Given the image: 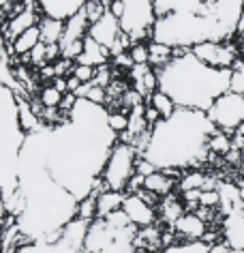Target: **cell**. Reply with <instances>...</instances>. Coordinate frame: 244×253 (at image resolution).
Segmentation results:
<instances>
[{
	"label": "cell",
	"instance_id": "1",
	"mask_svg": "<svg viewBox=\"0 0 244 253\" xmlns=\"http://www.w3.org/2000/svg\"><path fill=\"white\" fill-rule=\"evenodd\" d=\"M214 131L216 126L210 123L206 112L178 107L172 118L161 120L152 129L150 146L143 157H148L159 169L199 168L210 157L208 137Z\"/></svg>",
	"mask_w": 244,
	"mask_h": 253
},
{
	"label": "cell",
	"instance_id": "2",
	"mask_svg": "<svg viewBox=\"0 0 244 253\" xmlns=\"http://www.w3.org/2000/svg\"><path fill=\"white\" fill-rule=\"evenodd\" d=\"M234 84V71L212 69L193 52L172 60L159 71V90L167 92L184 110L208 112V107Z\"/></svg>",
	"mask_w": 244,
	"mask_h": 253
},
{
	"label": "cell",
	"instance_id": "3",
	"mask_svg": "<svg viewBox=\"0 0 244 253\" xmlns=\"http://www.w3.org/2000/svg\"><path fill=\"white\" fill-rule=\"evenodd\" d=\"M244 0H154L156 17L170 13H189L218 24L227 39H236Z\"/></svg>",
	"mask_w": 244,
	"mask_h": 253
},
{
	"label": "cell",
	"instance_id": "4",
	"mask_svg": "<svg viewBox=\"0 0 244 253\" xmlns=\"http://www.w3.org/2000/svg\"><path fill=\"white\" fill-rule=\"evenodd\" d=\"M137 150L127 142L118 140L114 146H111L107 161L101 169V178L105 182V187L111 189V191H122L127 193L129 180L137 174Z\"/></svg>",
	"mask_w": 244,
	"mask_h": 253
},
{
	"label": "cell",
	"instance_id": "5",
	"mask_svg": "<svg viewBox=\"0 0 244 253\" xmlns=\"http://www.w3.org/2000/svg\"><path fill=\"white\" fill-rule=\"evenodd\" d=\"M206 116L210 118V123L216 129L234 133L236 129H240L244 125V92L229 88L208 107Z\"/></svg>",
	"mask_w": 244,
	"mask_h": 253
},
{
	"label": "cell",
	"instance_id": "6",
	"mask_svg": "<svg viewBox=\"0 0 244 253\" xmlns=\"http://www.w3.org/2000/svg\"><path fill=\"white\" fill-rule=\"evenodd\" d=\"M191 52L204 65L221 71H236V67L244 60L242 47L234 41H204L193 45Z\"/></svg>",
	"mask_w": 244,
	"mask_h": 253
},
{
	"label": "cell",
	"instance_id": "7",
	"mask_svg": "<svg viewBox=\"0 0 244 253\" xmlns=\"http://www.w3.org/2000/svg\"><path fill=\"white\" fill-rule=\"evenodd\" d=\"M41 17H43V13H41L39 4H26V7L22 11H17L11 20H7L2 24V41L7 43V45H11V43H13L22 33H26L28 28L39 26Z\"/></svg>",
	"mask_w": 244,
	"mask_h": 253
},
{
	"label": "cell",
	"instance_id": "8",
	"mask_svg": "<svg viewBox=\"0 0 244 253\" xmlns=\"http://www.w3.org/2000/svg\"><path fill=\"white\" fill-rule=\"evenodd\" d=\"M122 211L129 214L131 223L137 225V227H148V225H154L156 221H159L156 208L152 204H148L143 198H139L137 193H127Z\"/></svg>",
	"mask_w": 244,
	"mask_h": 253
},
{
	"label": "cell",
	"instance_id": "9",
	"mask_svg": "<svg viewBox=\"0 0 244 253\" xmlns=\"http://www.w3.org/2000/svg\"><path fill=\"white\" fill-rule=\"evenodd\" d=\"M174 230H176L180 243H204L206 234H208V223L197 212H184L174 225Z\"/></svg>",
	"mask_w": 244,
	"mask_h": 253
},
{
	"label": "cell",
	"instance_id": "10",
	"mask_svg": "<svg viewBox=\"0 0 244 253\" xmlns=\"http://www.w3.org/2000/svg\"><path fill=\"white\" fill-rule=\"evenodd\" d=\"M129 82L133 90L139 92L143 99H150L159 90V71L150 65H135L129 71Z\"/></svg>",
	"mask_w": 244,
	"mask_h": 253
},
{
	"label": "cell",
	"instance_id": "11",
	"mask_svg": "<svg viewBox=\"0 0 244 253\" xmlns=\"http://www.w3.org/2000/svg\"><path fill=\"white\" fill-rule=\"evenodd\" d=\"M223 245L244 251V208H236L221 221Z\"/></svg>",
	"mask_w": 244,
	"mask_h": 253
},
{
	"label": "cell",
	"instance_id": "12",
	"mask_svg": "<svg viewBox=\"0 0 244 253\" xmlns=\"http://www.w3.org/2000/svg\"><path fill=\"white\" fill-rule=\"evenodd\" d=\"M86 2L88 0H39V9L43 15L67 22L69 17L79 13Z\"/></svg>",
	"mask_w": 244,
	"mask_h": 253
},
{
	"label": "cell",
	"instance_id": "13",
	"mask_svg": "<svg viewBox=\"0 0 244 253\" xmlns=\"http://www.w3.org/2000/svg\"><path fill=\"white\" fill-rule=\"evenodd\" d=\"M186 212V206L182 202V195H178L176 191L161 198L159 206H156V214H159V221L165 227H174L178 223V219Z\"/></svg>",
	"mask_w": 244,
	"mask_h": 253
},
{
	"label": "cell",
	"instance_id": "14",
	"mask_svg": "<svg viewBox=\"0 0 244 253\" xmlns=\"http://www.w3.org/2000/svg\"><path fill=\"white\" fill-rule=\"evenodd\" d=\"M120 30H122V26H120V22H118V17H114L107 11L101 20H99L97 24H92L90 26V37L95 41H99L101 45H105V47H111V43L116 41V37L120 35Z\"/></svg>",
	"mask_w": 244,
	"mask_h": 253
},
{
	"label": "cell",
	"instance_id": "15",
	"mask_svg": "<svg viewBox=\"0 0 244 253\" xmlns=\"http://www.w3.org/2000/svg\"><path fill=\"white\" fill-rule=\"evenodd\" d=\"M77 62H81V65H90V67H103V65H109L111 62V52L88 35L84 39V52H81Z\"/></svg>",
	"mask_w": 244,
	"mask_h": 253
},
{
	"label": "cell",
	"instance_id": "16",
	"mask_svg": "<svg viewBox=\"0 0 244 253\" xmlns=\"http://www.w3.org/2000/svg\"><path fill=\"white\" fill-rule=\"evenodd\" d=\"M88 33H90V22H88V17L84 15V11H79V13H75L73 17H69L65 22V35H62L60 47H67L75 41L86 39Z\"/></svg>",
	"mask_w": 244,
	"mask_h": 253
},
{
	"label": "cell",
	"instance_id": "17",
	"mask_svg": "<svg viewBox=\"0 0 244 253\" xmlns=\"http://www.w3.org/2000/svg\"><path fill=\"white\" fill-rule=\"evenodd\" d=\"M17 123H20L22 131L26 135H33V133H39L41 131V118L39 114L35 112L33 103H30V99H17Z\"/></svg>",
	"mask_w": 244,
	"mask_h": 253
},
{
	"label": "cell",
	"instance_id": "18",
	"mask_svg": "<svg viewBox=\"0 0 244 253\" xmlns=\"http://www.w3.org/2000/svg\"><path fill=\"white\" fill-rule=\"evenodd\" d=\"M39 43H41V28L39 26H33V28H28L26 33H22L13 43H11V45L4 43V47L9 49L11 56H17V58H20V56L30 54L36 45H39Z\"/></svg>",
	"mask_w": 244,
	"mask_h": 253
},
{
	"label": "cell",
	"instance_id": "19",
	"mask_svg": "<svg viewBox=\"0 0 244 253\" xmlns=\"http://www.w3.org/2000/svg\"><path fill=\"white\" fill-rule=\"evenodd\" d=\"M143 187H146L148 191H152L154 195H159V198H165V195L174 193V189L178 187V180L172 178V176L167 174L165 169H156L154 174L146 176V180H143Z\"/></svg>",
	"mask_w": 244,
	"mask_h": 253
},
{
	"label": "cell",
	"instance_id": "20",
	"mask_svg": "<svg viewBox=\"0 0 244 253\" xmlns=\"http://www.w3.org/2000/svg\"><path fill=\"white\" fill-rule=\"evenodd\" d=\"M124 198H127V193H122V191H111V189L103 191L97 198V214L99 217H107V214L116 211H122Z\"/></svg>",
	"mask_w": 244,
	"mask_h": 253
},
{
	"label": "cell",
	"instance_id": "21",
	"mask_svg": "<svg viewBox=\"0 0 244 253\" xmlns=\"http://www.w3.org/2000/svg\"><path fill=\"white\" fill-rule=\"evenodd\" d=\"M148 47H150V67L156 69V71H161V69H165L172 60H176V52H174V47L167 45V43L150 41Z\"/></svg>",
	"mask_w": 244,
	"mask_h": 253
},
{
	"label": "cell",
	"instance_id": "22",
	"mask_svg": "<svg viewBox=\"0 0 244 253\" xmlns=\"http://www.w3.org/2000/svg\"><path fill=\"white\" fill-rule=\"evenodd\" d=\"M39 28H41V41L47 43V45L49 43H60L62 41V35H65V22L62 20L43 15L41 22H39Z\"/></svg>",
	"mask_w": 244,
	"mask_h": 253
},
{
	"label": "cell",
	"instance_id": "23",
	"mask_svg": "<svg viewBox=\"0 0 244 253\" xmlns=\"http://www.w3.org/2000/svg\"><path fill=\"white\" fill-rule=\"evenodd\" d=\"M146 101H148V103L154 107L156 112L161 114V118H163V120L172 118L174 114L178 112V105H176V101H174V99H172V97H170V94H167V92H163V90H156V92L152 94V97H150V99H146Z\"/></svg>",
	"mask_w": 244,
	"mask_h": 253
},
{
	"label": "cell",
	"instance_id": "24",
	"mask_svg": "<svg viewBox=\"0 0 244 253\" xmlns=\"http://www.w3.org/2000/svg\"><path fill=\"white\" fill-rule=\"evenodd\" d=\"M208 150L212 155H216V157H225L229 150H234V140H231V133L216 129L214 133L208 137Z\"/></svg>",
	"mask_w": 244,
	"mask_h": 253
},
{
	"label": "cell",
	"instance_id": "25",
	"mask_svg": "<svg viewBox=\"0 0 244 253\" xmlns=\"http://www.w3.org/2000/svg\"><path fill=\"white\" fill-rule=\"evenodd\" d=\"M206 178H208V174H204V169H199V168L186 169L184 176H182V180L178 182L180 193L191 191V189H202V187H204V182H206Z\"/></svg>",
	"mask_w": 244,
	"mask_h": 253
},
{
	"label": "cell",
	"instance_id": "26",
	"mask_svg": "<svg viewBox=\"0 0 244 253\" xmlns=\"http://www.w3.org/2000/svg\"><path fill=\"white\" fill-rule=\"evenodd\" d=\"M62 97H65V94H62L54 84H45L39 90V94H36V99L43 103V107H60Z\"/></svg>",
	"mask_w": 244,
	"mask_h": 253
},
{
	"label": "cell",
	"instance_id": "27",
	"mask_svg": "<svg viewBox=\"0 0 244 253\" xmlns=\"http://www.w3.org/2000/svg\"><path fill=\"white\" fill-rule=\"evenodd\" d=\"M99 217L97 214V195H88V198L79 200L77 204V219H84L88 221V223H92Z\"/></svg>",
	"mask_w": 244,
	"mask_h": 253
},
{
	"label": "cell",
	"instance_id": "28",
	"mask_svg": "<svg viewBox=\"0 0 244 253\" xmlns=\"http://www.w3.org/2000/svg\"><path fill=\"white\" fill-rule=\"evenodd\" d=\"M107 125L116 135L124 133L129 129V112L124 110H116V112H107Z\"/></svg>",
	"mask_w": 244,
	"mask_h": 253
},
{
	"label": "cell",
	"instance_id": "29",
	"mask_svg": "<svg viewBox=\"0 0 244 253\" xmlns=\"http://www.w3.org/2000/svg\"><path fill=\"white\" fill-rule=\"evenodd\" d=\"M26 56H28V65L33 67V69H36V71H39L41 67L49 65V62H47V45H45L43 41H41L39 45H36L30 54H26Z\"/></svg>",
	"mask_w": 244,
	"mask_h": 253
},
{
	"label": "cell",
	"instance_id": "30",
	"mask_svg": "<svg viewBox=\"0 0 244 253\" xmlns=\"http://www.w3.org/2000/svg\"><path fill=\"white\" fill-rule=\"evenodd\" d=\"M131 58L135 65H150V47L148 43H133V47L129 49Z\"/></svg>",
	"mask_w": 244,
	"mask_h": 253
},
{
	"label": "cell",
	"instance_id": "31",
	"mask_svg": "<svg viewBox=\"0 0 244 253\" xmlns=\"http://www.w3.org/2000/svg\"><path fill=\"white\" fill-rule=\"evenodd\" d=\"M81 84H88V82H95V75H97V67H90V65H81V62H75L73 67V73Z\"/></svg>",
	"mask_w": 244,
	"mask_h": 253
},
{
	"label": "cell",
	"instance_id": "32",
	"mask_svg": "<svg viewBox=\"0 0 244 253\" xmlns=\"http://www.w3.org/2000/svg\"><path fill=\"white\" fill-rule=\"evenodd\" d=\"M199 206H208V208H218L221 206V193H218V189L216 191H202Z\"/></svg>",
	"mask_w": 244,
	"mask_h": 253
},
{
	"label": "cell",
	"instance_id": "33",
	"mask_svg": "<svg viewBox=\"0 0 244 253\" xmlns=\"http://www.w3.org/2000/svg\"><path fill=\"white\" fill-rule=\"evenodd\" d=\"M135 169H137V174L146 178V176L154 174V172H156V169H159V168H156L154 163L148 159V157H137V166H135Z\"/></svg>",
	"mask_w": 244,
	"mask_h": 253
},
{
	"label": "cell",
	"instance_id": "34",
	"mask_svg": "<svg viewBox=\"0 0 244 253\" xmlns=\"http://www.w3.org/2000/svg\"><path fill=\"white\" fill-rule=\"evenodd\" d=\"M231 88H234V90L244 92V60L236 67V71H234V84H231Z\"/></svg>",
	"mask_w": 244,
	"mask_h": 253
},
{
	"label": "cell",
	"instance_id": "35",
	"mask_svg": "<svg viewBox=\"0 0 244 253\" xmlns=\"http://www.w3.org/2000/svg\"><path fill=\"white\" fill-rule=\"evenodd\" d=\"M52 84H54L56 88H58V90H60L62 94H67V92H69V82H67V78H56V80L52 82Z\"/></svg>",
	"mask_w": 244,
	"mask_h": 253
},
{
	"label": "cell",
	"instance_id": "36",
	"mask_svg": "<svg viewBox=\"0 0 244 253\" xmlns=\"http://www.w3.org/2000/svg\"><path fill=\"white\" fill-rule=\"evenodd\" d=\"M244 35V7H242V13H240V20H238V30H236V39Z\"/></svg>",
	"mask_w": 244,
	"mask_h": 253
},
{
	"label": "cell",
	"instance_id": "37",
	"mask_svg": "<svg viewBox=\"0 0 244 253\" xmlns=\"http://www.w3.org/2000/svg\"><path fill=\"white\" fill-rule=\"evenodd\" d=\"M208 253H227V247H225L223 243H218V245H212Z\"/></svg>",
	"mask_w": 244,
	"mask_h": 253
},
{
	"label": "cell",
	"instance_id": "38",
	"mask_svg": "<svg viewBox=\"0 0 244 253\" xmlns=\"http://www.w3.org/2000/svg\"><path fill=\"white\" fill-rule=\"evenodd\" d=\"M227 247V245H225ZM227 253H244V251H240V249H234V247H227Z\"/></svg>",
	"mask_w": 244,
	"mask_h": 253
},
{
	"label": "cell",
	"instance_id": "39",
	"mask_svg": "<svg viewBox=\"0 0 244 253\" xmlns=\"http://www.w3.org/2000/svg\"><path fill=\"white\" fill-rule=\"evenodd\" d=\"M238 45L244 47V35H242V37H238Z\"/></svg>",
	"mask_w": 244,
	"mask_h": 253
},
{
	"label": "cell",
	"instance_id": "40",
	"mask_svg": "<svg viewBox=\"0 0 244 253\" xmlns=\"http://www.w3.org/2000/svg\"><path fill=\"white\" fill-rule=\"evenodd\" d=\"M242 56H244V47H242Z\"/></svg>",
	"mask_w": 244,
	"mask_h": 253
}]
</instances>
